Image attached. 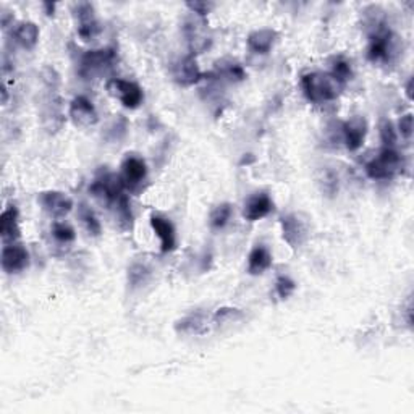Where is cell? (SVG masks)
<instances>
[{
    "instance_id": "6da1fadb",
    "label": "cell",
    "mask_w": 414,
    "mask_h": 414,
    "mask_svg": "<svg viewBox=\"0 0 414 414\" xmlns=\"http://www.w3.org/2000/svg\"><path fill=\"white\" fill-rule=\"evenodd\" d=\"M44 100H42V122L47 132H59L64 125V112H62V98L59 93L60 79L54 68H44Z\"/></svg>"
},
{
    "instance_id": "7a4b0ae2",
    "label": "cell",
    "mask_w": 414,
    "mask_h": 414,
    "mask_svg": "<svg viewBox=\"0 0 414 414\" xmlns=\"http://www.w3.org/2000/svg\"><path fill=\"white\" fill-rule=\"evenodd\" d=\"M301 89L304 98L313 104H327L338 99L343 86L330 73H308L301 78Z\"/></svg>"
},
{
    "instance_id": "3957f363",
    "label": "cell",
    "mask_w": 414,
    "mask_h": 414,
    "mask_svg": "<svg viewBox=\"0 0 414 414\" xmlns=\"http://www.w3.org/2000/svg\"><path fill=\"white\" fill-rule=\"evenodd\" d=\"M405 167L403 157L393 147H384L379 154L367 162L366 173L372 180H392Z\"/></svg>"
},
{
    "instance_id": "277c9868",
    "label": "cell",
    "mask_w": 414,
    "mask_h": 414,
    "mask_svg": "<svg viewBox=\"0 0 414 414\" xmlns=\"http://www.w3.org/2000/svg\"><path fill=\"white\" fill-rule=\"evenodd\" d=\"M396 54L395 36L387 26L382 25L369 33V45H367V59L372 64H384L390 62Z\"/></svg>"
},
{
    "instance_id": "5b68a950",
    "label": "cell",
    "mask_w": 414,
    "mask_h": 414,
    "mask_svg": "<svg viewBox=\"0 0 414 414\" xmlns=\"http://www.w3.org/2000/svg\"><path fill=\"white\" fill-rule=\"evenodd\" d=\"M89 191L96 200L104 202L105 206L109 207H112L123 195H127V190H125L120 175L110 172H104L99 175V177L93 181V185L89 186Z\"/></svg>"
},
{
    "instance_id": "8992f818",
    "label": "cell",
    "mask_w": 414,
    "mask_h": 414,
    "mask_svg": "<svg viewBox=\"0 0 414 414\" xmlns=\"http://www.w3.org/2000/svg\"><path fill=\"white\" fill-rule=\"evenodd\" d=\"M117 60V52L115 49H96V50H88L86 54L81 57V62H79V75L83 78H93L96 75H100L113 67Z\"/></svg>"
},
{
    "instance_id": "52a82bcc",
    "label": "cell",
    "mask_w": 414,
    "mask_h": 414,
    "mask_svg": "<svg viewBox=\"0 0 414 414\" xmlns=\"http://www.w3.org/2000/svg\"><path fill=\"white\" fill-rule=\"evenodd\" d=\"M183 34H185L186 42H188L191 55L204 52V50L209 49V45H211L212 42L206 18H201V16H197V15H192L190 16V18L185 20Z\"/></svg>"
},
{
    "instance_id": "ba28073f",
    "label": "cell",
    "mask_w": 414,
    "mask_h": 414,
    "mask_svg": "<svg viewBox=\"0 0 414 414\" xmlns=\"http://www.w3.org/2000/svg\"><path fill=\"white\" fill-rule=\"evenodd\" d=\"M107 91L113 98L122 102L123 107L127 109H138L144 100V93L139 84L133 81H127L122 78H112L107 81Z\"/></svg>"
},
{
    "instance_id": "9c48e42d",
    "label": "cell",
    "mask_w": 414,
    "mask_h": 414,
    "mask_svg": "<svg viewBox=\"0 0 414 414\" xmlns=\"http://www.w3.org/2000/svg\"><path fill=\"white\" fill-rule=\"evenodd\" d=\"M122 181L125 190L130 192H139L147 180V166L144 159L134 154H128L122 162Z\"/></svg>"
},
{
    "instance_id": "30bf717a",
    "label": "cell",
    "mask_w": 414,
    "mask_h": 414,
    "mask_svg": "<svg viewBox=\"0 0 414 414\" xmlns=\"http://www.w3.org/2000/svg\"><path fill=\"white\" fill-rule=\"evenodd\" d=\"M282 236L292 249L301 248L309 236L308 222L299 214H287L280 219Z\"/></svg>"
},
{
    "instance_id": "8fae6325",
    "label": "cell",
    "mask_w": 414,
    "mask_h": 414,
    "mask_svg": "<svg viewBox=\"0 0 414 414\" xmlns=\"http://www.w3.org/2000/svg\"><path fill=\"white\" fill-rule=\"evenodd\" d=\"M71 11L76 21L78 36L83 41H91V39L98 38V34L100 33V25L98 18H96L93 5L89 2H78L73 5Z\"/></svg>"
},
{
    "instance_id": "7c38bea8",
    "label": "cell",
    "mask_w": 414,
    "mask_h": 414,
    "mask_svg": "<svg viewBox=\"0 0 414 414\" xmlns=\"http://www.w3.org/2000/svg\"><path fill=\"white\" fill-rule=\"evenodd\" d=\"M39 206L52 219H64L73 211V200L62 191H42L38 196Z\"/></svg>"
},
{
    "instance_id": "4fadbf2b",
    "label": "cell",
    "mask_w": 414,
    "mask_h": 414,
    "mask_svg": "<svg viewBox=\"0 0 414 414\" xmlns=\"http://www.w3.org/2000/svg\"><path fill=\"white\" fill-rule=\"evenodd\" d=\"M340 134L348 151L355 152L364 146L367 134V122L362 117H353L340 125Z\"/></svg>"
},
{
    "instance_id": "5bb4252c",
    "label": "cell",
    "mask_w": 414,
    "mask_h": 414,
    "mask_svg": "<svg viewBox=\"0 0 414 414\" xmlns=\"http://www.w3.org/2000/svg\"><path fill=\"white\" fill-rule=\"evenodd\" d=\"M70 118L78 128H91L98 125L99 115L93 102L84 96H78L70 104Z\"/></svg>"
},
{
    "instance_id": "9a60e30c",
    "label": "cell",
    "mask_w": 414,
    "mask_h": 414,
    "mask_svg": "<svg viewBox=\"0 0 414 414\" xmlns=\"http://www.w3.org/2000/svg\"><path fill=\"white\" fill-rule=\"evenodd\" d=\"M2 269L7 274H20L30 268V253L23 245H5L2 248Z\"/></svg>"
},
{
    "instance_id": "2e32d148",
    "label": "cell",
    "mask_w": 414,
    "mask_h": 414,
    "mask_svg": "<svg viewBox=\"0 0 414 414\" xmlns=\"http://www.w3.org/2000/svg\"><path fill=\"white\" fill-rule=\"evenodd\" d=\"M274 211V201L268 195V192H256V195L249 196L245 202V209H243V217L248 222H258Z\"/></svg>"
},
{
    "instance_id": "e0dca14e",
    "label": "cell",
    "mask_w": 414,
    "mask_h": 414,
    "mask_svg": "<svg viewBox=\"0 0 414 414\" xmlns=\"http://www.w3.org/2000/svg\"><path fill=\"white\" fill-rule=\"evenodd\" d=\"M173 79L181 86H192L202 79V71L195 55H186L173 65Z\"/></svg>"
},
{
    "instance_id": "ac0fdd59",
    "label": "cell",
    "mask_w": 414,
    "mask_h": 414,
    "mask_svg": "<svg viewBox=\"0 0 414 414\" xmlns=\"http://www.w3.org/2000/svg\"><path fill=\"white\" fill-rule=\"evenodd\" d=\"M151 226L154 230L159 240H161V251L163 254L172 253L177 248V234H175V226L168 219L162 217L159 214L151 215Z\"/></svg>"
},
{
    "instance_id": "d6986e66",
    "label": "cell",
    "mask_w": 414,
    "mask_h": 414,
    "mask_svg": "<svg viewBox=\"0 0 414 414\" xmlns=\"http://www.w3.org/2000/svg\"><path fill=\"white\" fill-rule=\"evenodd\" d=\"M0 238L4 246L13 245L20 238V222H18V209L8 206L0 215Z\"/></svg>"
},
{
    "instance_id": "ffe728a7",
    "label": "cell",
    "mask_w": 414,
    "mask_h": 414,
    "mask_svg": "<svg viewBox=\"0 0 414 414\" xmlns=\"http://www.w3.org/2000/svg\"><path fill=\"white\" fill-rule=\"evenodd\" d=\"M209 328V317L206 313H191L175 322V330L180 335H204Z\"/></svg>"
},
{
    "instance_id": "44dd1931",
    "label": "cell",
    "mask_w": 414,
    "mask_h": 414,
    "mask_svg": "<svg viewBox=\"0 0 414 414\" xmlns=\"http://www.w3.org/2000/svg\"><path fill=\"white\" fill-rule=\"evenodd\" d=\"M277 39V31L270 30V28H263V30L253 31L248 36V47L251 52L265 55L270 52V49L274 47Z\"/></svg>"
},
{
    "instance_id": "7402d4cb",
    "label": "cell",
    "mask_w": 414,
    "mask_h": 414,
    "mask_svg": "<svg viewBox=\"0 0 414 414\" xmlns=\"http://www.w3.org/2000/svg\"><path fill=\"white\" fill-rule=\"evenodd\" d=\"M39 28L36 23L33 21H23L18 23L13 30H11V36H13L15 42L20 44L23 49L31 50L36 47V44L39 41Z\"/></svg>"
},
{
    "instance_id": "603a6c76",
    "label": "cell",
    "mask_w": 414,
    "mask_h": 414,
    "mask_svg": "<svg viewBox=\"0 0 414 414\" xmlns=\"http://www.w3.org/2000/svg\"><path fill=\"white\" fill-rule=\"evenodd\" d=\"M272 263H274V258L268 248L263 245L254 246L248 256V272L251 275H263L265 270L272 268Z\"/></svg>"
},
{
    "instance_id": "cb8c5ba5",
    "label": "cell",
    "mask_w": 414,
    "mask_h": 414,
    "mask_svg": "<svg viewBox=\"0 0 414 414\" xmlns=\"http://www.w3.org/2000/svg\"><path fill=\"white\" fill-rule=\"evenodd\" d=\"M110 209L113 211V215H115V222L118 225V229L122 231H128L133 229V212L127 195H123Z\"/></svg>"
},
{
    "instance_id": "d4e9b609",
    "label": "cell",
    "mask_w": 414,
    "mask_h": 414,
    "mask_svg": "<svg viewBox=\"0 0 414 414\" xmlns=\"http://www.w3.org/2000/svg\"><path fill=\"white\" fill-rule=\"evenodd\" d=\"M152 279V269L146 263H133L128 269V285L132 290H139Z\"/></svg>"
},
{
    "instance_id": "484cf974",
    "label": "cell",
    "mask_w": 414,
    "mask_h": 414,
    "mask_svg": "<svg viewBox=\"0 0 414 414\" xmlns=\"http://www.w3.org/2000/svg\"><path fill=\"white\" fill-rule=\"evenodd\" d=\"M231 214H234V206L230 202H222L212 209L209 215V225L212 230H224L229 225Z\"/></svg>"
},
{
    "instance_id": "4316f807",
    "label": "cell",
    "mask_w": 414,
    "mask_h": 414,
    "mask_svg": "<svg viewBox=\"0 0 414 414\" xmlns=\"http://www.w3.org/2000/svg\"><path fill=\"white\" fill-rule=\"evenodd\" d=\"M78 217H79V220H81L84 230L88 231L89 236H94V238L100 236L102 226H100V222L98 220V217H96V214L93 212V209L86 206V204H79Z\"/></svg>"
},
{
    "instance_id": "83f0119b",
    "label": "cell",
    "mask_w": 414,
    "mask_h": 414,
    "mask_svg": "<svg viewBox=\"0 0 414 414\" xmlns=\"http://www.w3.org/2000/svg\"><path fill=\"white\" fill-rule=\"evenodd\" d=\"M50 234H52L55 243H59L62 246L71 245V243L76 240L75 229L67 222H54L52 229H50Z\"/></svg>"
},
{
    "instance_id": "f1b7e54d",
    "label": "cell",
    "mask_w": 414,
    "mask_h": 414,
    "mask_svg": "<svg viewBox=\"0 0 414 414\" xmlns=\"http://www.w3.org/2000/svg\"><path fill=\"white\" fill-rule=\"evenodd\" d=\"M245 314H243L241 309L238 308H220L215 311V314L212 316V324L215 327H224V326H229V324H235V322L241 321Z\"/></svg>"
},
{
    "instance_id": "f546056e",
    "label": "cell",
    "mask_w": 414,
    "mask_h": 414,
    "mask_svg": "<svg viewBox=\"0 0 414 414\" xmlns=\"http://www.w3.org/2000/svg\"><path fill=\"white\" fill-rule=\"evenodd\" d=\"M330 75L337 79V81L345 86L351 78H353V70H351V64L348 60H345L340 57L332 65V71Z\"/></svg>"
},
{
    "instance_id": "4dcf8cb0",
    "label": "cell",
    "mask_w": 414,
    "mask_h": 414,
    "mask_svg": "<svg viewBox=\"0 0 414 414\" xmlns=\"http://www.w3.org/2000/svg\"><path fill=\"white\" fill-rule=\"evenodd\" d=\"M319 185H321V190L322 192H326V196L332 197L335 196L338 192V177L335 172H332V170H322L321 175H319Z\"/></svg>"
},
{
    "instance_id": "1f68e13d",
    "label": "cell",
    "mask_w": 414,
    "mask_h": 414,
    "mask_svg": "<svg viewBox=\"0 0 414 414\" xmlns=\"http://www.w3.org/2000/svg\"><path fill=\"white\" fill-rule=\"evenodd\" d=\"M297 290V283H294L290 277L280 275L275 282V292L279 294L280 299H288Z\"/></svg>"
},
{
    "instance_id": "d6a6232c",
    "label": "cell",
    "mask_w": 414,
    "mask_h": 414,
    "mask_svg": "<svg viewBox=\"0 0 414 414\" xmlns=\"http://www.w3.org/2000/svg\"><path fill=\"white\" fill-rule=\"evenodd\" d=\"M381 138L385 147H393L396 143V132H395L393 125L389 120H384L381 123Z\"/></svg>"
},
{
    "instance_id": "836d02e7",
    "label": "cell",
    "mask_w": 414,
    "mask_h": 414,
    "mask_svg": "<svg viewBox=\"0 0 414 414\" xmlns=\"http://www.w3.org/2000/svg\"><path fill=\"white\" fill-rule=\"evenodd\" d=\"M186 7L191 10L192 15L201 16V18H206V16L211 13V10L214 8V4L211 2H188Z\"/></svg>"
},
{
    "instance_id": "e575fe53",
    "label": "cell",
    "mask_w": 414,
    "mask_h": 414,
    "mask_svg": "<svg viewBox=\"0 0 414 414\" xmlns=\"http://www.w3.org/2000/svg\"><path fill=\"white\" fill-rule=\"evenodd\" d=\"M224 76L229 78L230 81H243L246 78V73L243 70L241 65L231 64L224 70Z\"/></svg>"
},
{
    "instance_id": "d590c367",
    "label": "cell",
    "mask_w": 414,
    "mask_h": 414,
    "mask_svg": "<svg viewBox=\"0 0 414 414\" xmlns=\"http://www.w3.org/2000/svg\"><path fill=\"white\" fill-rule=\"evenodd\" d=\"M398 130H400V133H401V136H403L405 139L411 138V134H413V115H411V113H406V115H403L400 118Z\"/></svg>"
},
{
    "instance_id": "8d00e7d4",
    "label": "cell",
    "mask_w": 414,
    "mask_h": 414,
    "mask_svg": "<svg viewBox=\"0 0 414 414\" xmlns=\"http://www.w3.org/2000/svg\"><path fill=\"white\" fill-rule=\"evenodd\" d=\"M10 21L13 23V15H10L8 11H4L2 13V28L4 30H7V28L10 26Z\"/></svg>"
},
{
    "instance_id": "74e56055",
    "label": "cell",
    "mask_w": 414,
    "mask_h": 414,
    "mask_svg": "<svg viewBox=\"0 0 414 414\" xmlns=\"http://www.w3.org/2000/svg\"><path fill=\"white\" fill-rule=\"evenodd\" d=\"M44 8H45V13H47L49 16H52V15H54V10H55V4L45 2V4H44Z\"/></svg>"
},
{
    "instance_id": "f35d334b",
    "label": "cell",
    "mask_w": 414,
    "mask_h": 414,
    "mask_svg": "<svg viewBox=\"0 0 414 414\" xmlns=\"http://www.w3.org/2000/svg\"><path fill=\"white\" fill-rule=\"evenodd\" d=\"M8 102V89L5 86V83H2V104L5 105Z\"/></svg>"
},
{
    "instance_id": "ab89813d",
    "label": "cell",
    "mask_w": 414,
    "mask_h": 414,
    "mask_svg": "<svg viewBox=\"0 0 414 414\" xmlns=\"http://www.w3.org/2000/svg\"><path fill=\"white\" fill-rule=\"evenodd\" d=\"M411 88H413V79H410V81H408V84H406V96H408V99L413 98Z\"/></svg>"
}]
</instances>
